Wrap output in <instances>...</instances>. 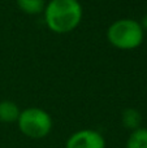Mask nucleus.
I'll return each mask as SVG.
<instances>
[{
  "instance_id": "1",
  "label": "nucleus",
  "mask_w": 147,
  "mask_h": 148,
  "mask_svg": "<svg viewBox=\"0 0 147 148\" xmlns=\"http://www.w3.org/2000/svg\"><path fill=\"white\" fill-rule=\"evenodd\" d=\"M44 18L52 33H70L82 20V5L78 0H49L44 8Z\"/></svg>"
},
{
  "instance_id": "2",
  "label": "nucleus",
  "mask_w": 147,
  "mask_h": 148,
  "mask_svg": "<svg viewBox=\"0 0 147 148\" xmlns=\"http://www.w3.org/2000/svg\"><path fill=\"white\" fill-rule=\"evenodd\" d=\"M108 42L119 49H134L143 42V27L132 18L117 20L108 27Z\"/></svg>"
},
{
  "instance_id": "3",
  "label": "nucleus",
  "mask_w": 147,
  "mask_h": 148,
  "mask_svg": "<svg viewBox=\"0 0 147 148\" xmlns=\"http://www.w3.org/2000/svg\"><path fill=\"white\" fill-rule=\"evenodd\" d=\"M20 131L31 139H42L52 130V118L46 110L41 108H27L18 116Z\"/></svg>"
},
{
  "instance_id": "4",
  "label": "nucleus",
  "mask_w": 147,
  "mask_h": 148,
  "mask_svg": "<svg viewBox=\"0 0 147 148\" xmlns=\"http://www.w3.org/2000/svg\"><path fill=\"white\" fill-rule=\"evenodd\" d=\"M65 148H106V140L100 133L86 129L72 134Z\"/></svg>"
},
{
  "instance_id": "5",
  "label": "nucleus",
  "mask_w": 147,
  "mask_h": 148,
  "mask_svg": "<svg viewBox=\"0 0 147 148\" xmlns=\"http://www.w3.org/2000/svg\"><path fill=\"white\" fill-rule=\"evenodd\" d=\"M21 110L17 104L9 100L0 101V121L1 122H14L18 120Z\"/></svg>"
},
{
  "instance_id": "6",
  "label": "nucleus",
  "mask_w": 147,
  "mask_h": 148,
  "mask_svg": "<svg viewBox=\"0 0 147 148\" xmlns=\"http://www.w3.org/2000/svg\"><path fill=\"white\" fill-rule=\"evenodd\" d=\"M126 148H147V129L138 127L133 130L126 142Z\"/></svg>"
},
{
  "instance_id": "7",
  "label": "nucleus",
  "mask_w": 147,
  "mask_h": 148,
  "mask_svg": "<svg viewBox=\"0 0 147 148\" xmlns=\"http://www.w3.org/2000/svg\"><path fill=\"white\" fill-rule=\"evenodd\" d=\"M17 5L26 14H39L44 10V0H17Z\"/></svg>"
},
{
  "instance_id": "8",
  "label": "nucleus",
  "mask_w": 147,
  "mask_h": 148,
  "mask_svg": "<svg viewBox=\"0 0 147 148\" xmlns=\"http://www.w3.org/2000/svg\"><path fill=\"white\" fill-rule=\"evenodd\" d=\"M122 125L126 129L130 130H135V129L139 127L142 117H141V113L137 109H133V108H128L122 112Z\"/></svg>"
},
{
  "instance_id": "9",
  "label": "nucleus",
  "mask_w": 147,
  "mask_h": 148,
  "mask_svg": "<svg viewBox=\"0 0 147 148\" xmlns=\"http://www.w3.org/2000/svg\"><path fill=\"white\" fill-rule=\"evenodd\" d=\"M141 25H142V27H143V29H146V30H147V14L145 16V17H143L142 23H141Z\"/></svg>"
}]
</instances>
